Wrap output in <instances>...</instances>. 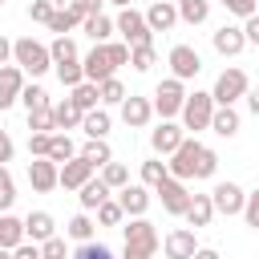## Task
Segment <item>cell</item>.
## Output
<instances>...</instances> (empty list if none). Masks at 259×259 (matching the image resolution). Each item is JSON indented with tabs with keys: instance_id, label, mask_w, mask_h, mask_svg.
<instances>
[{
	"instance_id": "obj_19",
	"label": "cell",
	"mask_w": 259,
	"mask_h": 259,
	"mask_svg": "<svg viewBox=\"0 0 259 259\" xmlns=\"http://www.w3.org/2000/svg\"><path fill=\"white\" fill-rule=\"evenodd\" d=\"M24 235H28V243H49L53 235H57V219L49 214V210H28L24 214Z\"/></svg>"
},
{
	"instance_id": "obj_15",
	"label": "cell",
	"mask_w": 259,
	"mask_h": 259,
	"mask_svg": "<svg viewBox=\"0 0 259 259\" xmlns=\"http://www.w3.org/2000/svg\"><path fill=\"white\" fill-rule=\"evenodd\" d=\"M162 251H166V259H194L198 239H194V231H190V227H174V231L162 239Z\"/></svg>"
},
{
	"instance_id": "obj_37",
	"label": "cell",
	"mask_w": 259,
	"mask_h": 259,
	"mask_svg": "<svg viewBox=\"0 0 259 259\" xmlns=\"http://www.w3.org/2000/svg\"><path fill=\"white\" fill-rule=\"evenodd\" d=\"M20 101H24V109L28 113H36V109H53V101H49V93L32 81V85H24V93H20Z\"/></svg>"
},
{
	"instance_id": "obj_55",
	"label": "cell",
	"mask_w": 259,
	"mask_h": 259,
	"mask_svg": "<svg viewBox=\"0 0 259 259\" xmlns=\"http://www.w3.org/2000/svg\"><path fill=\"white\" fill-rule=\"evenodd\" d=\"M12 259H40V247H36V243H20V247L12 251Z\"/></svg>"
},
{
	"instance_id": "obj_35",
	"label": "cell",
	"mask_w": 259,
	"mask_h": 259,
	"mask_svg": "<svg viewBox=\"0 0 259 259\" xmlns=\"http://www.w3.org/2000/svg\"><path fill=\"white\" fill-rule=\"evenodd\" d=\"M109 125H113V117L105 113V109H93V113H85V121H81V130H85V138H105L109 134Z\"/></svg>"
},
{
	"instance_id": "obj_44",
	"label": "cell",
	"mask_w": 259,
	"mask_h": 259,
	"mask_svg": "<svg viewBox=\"0 0 259 259\" xmlns=\"http://www.w3.org/2000/svg\"><path fill=\"white\" fill-rule=\"evenodd\" d=\"M28 134H57L53 109H36V113H28Z\"/></svg>"
},
{
	"instance_id": "obj_51",
	"label": "cell",
	"mask_w": 259,
	"mask_h": 259,
	"mask_svg": "<svg viewBox=\"0 0 259 259\" xmlns=\"http://www.w3.org/2000/svg\"><path fill=\"white\" fill-rule=\"evenodd\" d=\"M243 219H247V227H251V231H259V190H251V194H247Z\"/></svg>"
},
{
	"instance_id": "obj_3",
	"label": "cell",
	"mask_w": 259,
	"mask_h": 259,
	"mask_svg": "<svg viewBox=\"0 0 259 259\" xmlns=\"http://www.w3.org/2000/svg\"><path fill=\"white\" fill-rule=\"evenodd\" d=\"M12 65H20V69L32 73V77H45V73L53 69V53H49V45H40L36 36H20V40H12Z\"/></svg>"
},
{
	"instance_id": "obj_56",
	"label": "cell",
	"mask_w": 259,
	"mask_h": 259,
	"mask_svg": "<svg viewBox=\"0 0 259 259\" xmlns=\"http://www.w3.org/2000/svg\"><path fill=\"white\" fill-rule=\"evenodd\" d=\"M0 65H12V40L0 32Z\"/></svg>"
},
{
	"instance_id": "obj_27",
	"label": "cell",
	"mask_w": 259,
	"mask_h": 259,
	"mask_svg": "<svg viewBox=\"0 0 259 259\" xmlns=\"http://www.w3.org/2000/svg\"><path fill=\"white\" fill-rule=\"evenodd\" d=\"M53 121H57V130H65V134H69V130H77V125L85 121V113L65 97V101H53Z\"/></svg>"
},
{
	"instance_id": "obj_45",
	"label": "cell",
	"mask_w": 259,
	"mask_h": 259,
	"mask_svg": "<svg viewBox=\"0 0 259 259\" xmlns=\"http://www.w3.org/2000/svg\"><path fill=\"white\" fill-rule=\"evenodd\" d=\"M53 12H57L53 0H32V4H28V20H36V24H49Z\"/></svg>"
},
{
	"instance_id": "obj_34",
	"label": "cell",
	"mask_w": 259,
	"mask_h": 259,
	"mask_svg": "<svg viewBox=\"0 0 259 259\" xmlns=\"http://www.w3.org/2000/svg\"><path fill=\"white\" fill-rule=\"evenodd\" d=\"M57 69V81L65 85V89H77L81 81H85V65H81V57L77 61H61V65H53Z\"/></svg>"
},
{
	"instance_id": "obj_5",
	"label": "cell",
	"mask_w": 259,
	"mask_h": 259,
	"mask_svg": "<svg viewBox=\"0 0 259 259\" xmlns=\"http://www.w3.org/2000/svg\"><path fill=\"white\" fill-rule=\"evenodd\" d=\"M247 89H251L247 73H243L239 65H227V69L214 77V89H210V97H214V105H235L239 97H247Z\"/></svg>"
},
{
	"instance_id": "obj_32",
	"label": "cell",
	"mask_w": 259,
	"mask_h": 259,
	"mask_svg": "<svg viewBox=\"0 0 259 259\" xmlns=\"http://www.w3.org/2000/svg\"><path fill=\"white\" fill-rule=\"evenodd\" d=\"M81 150L73 146V138L69 134H53V142H49V158L57 162V166H65V162H73Z\"/></svg>"
},
{
	"instance_id": "obj_42",
	"label": "cell",
	"mask_w": 259,
	"mask_h": 259,
	"mask_svg": "<svg viewBox=\"0 0 259 259\" xmlns=\"http://www.w3.org/2000/svg\"><path fill=\"white\" fill-rule=\"evenodd\" d=\"M97 89H101V105H121V101L130 97V93H125V85H121L117 77H109V81H101Z\"/></svg>"
},
{
	"instance_id": "obj_25",
	"label": "cell",
	"mask_w": 259,
	"mask_h": 259,
	"mask_svg": "<svg viewBox=\"0 0 259 259\" xmlns=\"http://www.w3.org/2000/svg\"><path fill=\"white\" fill-rule=\"evenodd\" d=\"M182 219H186L194 231H198V227H210V219H214V202H210V194H194Z\"/></svg>"
},
{
	"instance_id": "obj_49",
	"label": "cell",
	"mask_w": 259,
	"mask_h": 259,
	"mask_svg": "<svg viewBox=\"0 0 259 259\" xmlns=\"http://www.w3.org/2000/svg\"><path fill=\"white\" fill-rule=\"evenodd\" d=\"M105 49H109V61H113V69L130 65V45H125V40H109Z\"/></svg>"
},
{
	"instance_id": "obj_28",
	"label": "cell",
	"mask_w": 259,
	"mask_h": 259,
	"mask_svg": "<svg viewBox=\"0 0 259 259\" xmlns=\"http://www.w3.org/2000/svg\"><path fill=\"white\" fill-rule=\"evenodd\" d=\"M210 130H214L219 138H235V134H239V109H235V105H219L214 117H210Z\"/></svg>"
},
{
	"instance_id": "obj_16",
	"label": "cell",
	"mask_w": 259,
	"mask_h": 259,
	"mask_svg": "<svg viewBox=\"0 0 259 259\" xmlns=\"http://www.w3.org/2000/svg\"><path fill=\"white\" fill-rule=\"evenodd\" d=\"M24 69L20 65H0V109H8V105H16L20 101V93H24Z\"/></svg>"
},
{
	"instance_id": "obj_40",
	"label": "cell",
	"mask_w": 259,
	"mask_h": 259,
	"mask_svg": "<svg viewBox=\"0 0 259 259\" xmlns=\"http://www.w3.org/2000/svg\"><path fill=\"white\" fill-rule=\"evenodd\" d=\"M49 53H53V65H61V61H77V45H73V36H53Z\"/></svg>"
},
{
	"instance_id": "obj_21",
	"label": "cell",
	"mask_w": 259,
	"mask_h": 259,
	"mask_svg": "<svg viewBox=\"0 0 259 259\" xmlns=\"http://www.w3.org/2000/svg\"><path fill=\"white\" fill-rule=\"evenodd\" d=\"M93 174H97V166H93V162H85V158L77 154L73 162H65V166H61V186H65V190H81Z\"/></svg>"
},
{
	"instance_id": "obj_29",
	"label": "cell",
	"mask_w": 259,
	"mask_h": 259,
	"mask_svg": "<svg viewBox=\"0 0 259 259\" xmlns=\"http://www.w3.org/2000/svg\"><path fill=\"white\" fill-rule=\"evenodd\" d=\"M174 4H178L182 24H206V16H210V0H174Z\"/></svg>"
},
{
	"instance_id": "obj_62",
	"label": "cell",
	"mask_w": 259,
	"mask_h": 259,
	"mask_svg": "<svg viewBox=\"0 0 259 259\" xmlns=\"http://www.w3.org/2000/svg\"><path fill=\"white\" fill-rule=\"evenodd\" d=\"M0 8H4V0H0Z\"/></svg>"
},
{
	"instance_id": "obj_10",
	"label": "cell",
	"mask_w": 259,
	"mask_h": 259,
	"mask_svg": "<svg viewBox=\"0 0 259 259\" xmlns=\"http://www.w3.org/2000/svg\"><path fill=\"white\" fill-rule=\"evenodd\" d=\"M28 182H32L36 194H49V190L61 186V166H57L53 158H32V162H28Z\"/></svg>"
},
{
	"instance_id": "obj_38",
	"label": "cell",
	"mask_w": 259,
	"mask_h": 259,
	"mask_svg": "<svg viewBox=\"0 0 259 259\" xmlns=\"http://www.w3.org/2000/svg\"><path fill=\"white\" fill-rule=\"evenodd\" d=\"M101 182H105L109 190H125V186H130V170H125L121 162H109V166H101Z\"/></svg>"
},
{
	"instance_id": "obj_54",
	"label": "cell",
	"mask_w": 259,
	"mask_h": 259,
	"mask_svg": "<svg viewBox=\"0 0 259 259\" xmlns=\"http://www.w3.org/2000/svg\"><path fill=\"white\" fill-rule=\"evenodd\" d=\"M243 36H247V45H259V12L251 20H243Z\"/></svg>"
},
{
	"instance_id": "obj_63",
	"label": "cell",
	"mask_w": 259,
	"mask_h": 259,
	"mask_svg": "<svg viewBox=\"0 0 259 259\" xmlns=\"http://www.w3.org/2000/svg\"><path fill=\"white\" fill-rule=\"evenodd\" d=\"M255 4H259V0H255Z\"/></svg>"
},
{
	"instance_id": "obj_4",
	"label": "cell",
	"mask_w": 259,
	"mask_h": 259,
	"mask_svg": "<svg viewBox=\"0 0 259 259\" xmlns=\"http://www.w3.org/2000/svg\"><path fill=\"white\" fill-rule=\"evenodd\" d=\"M186 97H190V93H186V85H182L178 77H162L150 101H154V113H158L162 121H174V117L182 113V105H186Z\"/></svg>"
},
{
	"instance_id": "obj_24",
	"label": "cell",
	"mask_w": 259,
	"mask_h": 259,
	"mask_svg": "<svg viewBox=\"0 0 259 259\" xmlns=\"http://www.w3.org/2000/svg\"><path fill=\"white\" fill-rule=\"evenodd\" d=\"M81 28H85V36H89L93 45H109V36L117 32L113 16H105V12H97V16H85V20H81Z\"/></svg>"
},
{
	"instance_id": "obj_48",
	"label": "cell",
	"mask_w": 259,
	"mask_h": 259,
	"mask_svg": "<svg viewBox=\"0 0 259 259\" xmlns=\"http://www.w3.org/2000/svg\"><path fill=\"white\" fill-rule=\"evenodd\" d=\"M40 259H69V247L61 235H53L49 243H40Z\"/></svg>"
},
{
	"instance_id": "obj_57",
	"label": "cell",
	"mask_w": 259,
	"mask_h": 259,
	"mask_svg": "<svg viewBox=\"0 0 259 259\" xmlns=\"http://www.w3.org/2000/svg\"><path fill=\"white\" fill-rule=\"evenodd\" d=\"M247 109L259 117V85H255V89H247Z\"/></svg>"
},
{
	"instance_id": "obj_7",
	"label": "cell",
	"mask_w": 259,
	"mask_h": 259,
	"mask_svg": "<svg viewBox=\"0 0 259 259\" xmlns=\"http://www.w3.org/2000/svg\"><path fill=\"white\" fill-rule=\"evenodd\" d=\"M113 24H117V32L125 36L130 49H138V45H154V32H150V24H146V12H138V8H121Z\"/></svg>"
},
{
	"instance_id": "obj_61",
	"label": "cell",
	"mask_w": 259,
	"mask_h": 259,
	"mask_svg": "<svg viewBox=\"0 0 259 259\" xmlns=\"http://www.w3.org/2000/svg\"><path fill=\"white\" fill-rule=\"evenodd\" d=\"M150 4H158V0H150Z\"/></svg>"
},
{
	"instance_id": "obj_20",
	"label": "cell",
	"mask_w": 259,
	"mask_h": 259,
	"mask_svg": "<svg viewBox=\"0 0 259 259\" xmlns=\"http://www.w3.org/2000/svg\"><path fill=\"white\" fill-rule=\"evenodd\" d=\"M146 24H150V32H170V28L178 24V4H174V0L150 4V8H146Z\"/></svg>"
},
{
	"instance_id": "obj_43",
	"label": "cell",
	"mask_w": 259,
	"mask_h": 259,
	"mask_svg": "<svg viewBox=\"0 0 259 259\" xmlns=\"http://www.w3.org/2000/svg\"><path fill=\"white\" fill-rule=\"evenodd\" d=\"M12 202H16V182H12V170L0 166V214L12 210Z\"/></svg>"
},
{
	"instance_id": "obj_13",
	"label": "cell",
	"mask_w": 259,
	"mask_h": 259,
	"mask_svg": "<svg viewBox=\"0 0 259 259\" xmlns=\"http://www.w3.org/2000/svg\"><path fill=\"white\" fill-rule=\"evenodd\" d=\"M117 202H121L125 219H146V210H150L154 194H150V186H142V182H130L125 190H117Z\"/></svg>"
},
{
	"instance_id": "obj_12",
	"label": "cell",
	"mask_w": 259,
	"mask_h": 259,
	"mask_svg": "<svg viewBox=\"0 0 259 259\" xmlns=\"http://www.w3.org/2000/svg\"><path fill=\"white\" fill-rule=\"evenodd\" d=\"M182 142H186V130H182L178 121H162L158 130H150V146H154L158 158H170Z\"/></svg>"
},
{
	"instance_id": "obj_9",
	"label": "cell",
	"mask_w": 259,
	"mask_h": 259,
	"mask_svg": "<svg viewBox=\"0 0 259 259\" xmlns=\"http://www.w3.org/2000/svg\"><path fill=\"white\" fill-rule=\"evenodd\" d=\"M210 202H214V214H243V206H247V190L239 186V182H214V190H210Z\"/></svg>"
},
{
	"instance_id": "obj_22",
	"label": "cell",
	"mask_w": 259,
	"mask_h": 259,
	"mask_svg": "<svg viewBox=\"0 0 259 259\" xmlns=\"http://www.w3.org/2000/svg\"><path fill=\"white\" fill-rule=\"evenodd\" d=\"M20 243H28L24 219H16L12 210H4V214H0V247H4V251H16Z\"/></svg>"
},
{
	"instance_id": "obj_33",
	"label": "cell",
	"mask_w": 259,
	"mask_h": 259,
	"mask_svg": "<svg viewBox=\"0 0 259 259\" xmlns=\"http://www.w3.org/2000/svg\"><path fill=\"white\" fill-rule=\"evenodd\" d=\"M81 158H85V162H93V166L101 170V166H109V162H113V150H109V142H105V138H97V142L89 138V142L81 146Z\"/></svg>"
},
{
	"instance_id": "obj_53",
	"label": "cell",
	"mask_w": 259,
	"mask_h": 259,
	"mask_svg": "<svg viewBox=\"0 0 259 259\" xmlns=\"http://www.w3.org/2000/svg\"><path fill=\"white\" fill-rule=\"evenodd\" d=\"M12 154H16V142L8 138V130H0V166H8Z\"/></svg>"
},
{
	"instance_id": "obj_8",
	"label": "cell",
	"mask_w": 259,
	"mask_h": 259,
	"mask_svg": "<svg viewBox=\"0 0 259 259\" xmlns=\"http://www.w3.org/2000/svg\"><path fill=\"white\" fill-rule=\"evenodd\" d=\"M166 65H170V77H178L182 85L202 73V57H198V49H190V45H174L170 57H166Z\"/></svg>"
},
{
	"instance_id": "obj_26",
	"label": "cell",
	"mask_w": 259,
	"mask_h": 259,
	"mask_svg": "<svg viewBox=\"0 0 259 259\" xmlns=\"http://www.w3.org/2000/svg\"><path fill=\"white\" fill-rule=\"evenodd\" d=\"M69 101H73L81 113H93V109H101V89H97L93 81H81L77 89H69Z\"/></svg>"
},
{
	"instance_id": "obj_18",
	"label": "cell",
	"mask_w": 259,
	"mask_h": 259,
	"mask_svg": "<svg viewBox=\"0 0 259 259\" xmlns=\"http://www.w3.org/2000/svg\"><path fill=\"white\" fill-rule=\"evenodd\" d=\"M150 117H154V101H150V97H138V93H130V97L121 101V121H125L130 130H142V125H150Z\"/></svg>"
},
{
	"instance_id": "obj_2",
	"label": "cell",
	"mask_w": 259,
	"mask_h": 259,
	"mask_svg": "<svg viewBox=\"0 0 259 259\" xmlns=\"http://www.w3.org/2000/svg\"><path fill=\"white\" fill-rule=\"evenodd\" d=\"M121 235H125V247H121V259H154V251H158V227L150 223V219H130L125 227H121Z\"/></svg>"
},
{
	"instance_id": "obj_1",
	"label": "cell",
	"mask_w": 259,
	"mask_h": 259,
	"mask_svg": "<svg viewBox=\"0 0 259 259\" xmlns=\"http://www.w3.org/2000/svg\"><path fill=\"white\" fill-rule=\"evenodd\" d=\"M166 170H170V178H178V182H190V178H214V170H219V154H214L210 146H202L198 138H186V142L170 154Z\"/></svg>"
},
{
	"instance_id": "obj_58",
	"label": "cell",
	"mask_w": 259,
	"mask_h": 259,
	"mask_svg": "<svg viewBox=\"0 0 259 259\" xmlns=\"http://www.w3.org/2000/svg\"><path fill=\"white\" fill-rule=\"evenodd\" d=\"M194 259H223V255H219L214 247H198V251H194Z\"/></svg>"
},
{
	"instance_id": "obj_59",
	"label": "cell",
	"mask_w": 259,
	"mask_h": 259,
	"mask_svg": "<svg viewBox=\"0 0 259 259\" xmlns=\"http://www.w3.org/2000/svg\"><path fill=\"white\" fill-rule=\"evenodd\" d=\"M105 4H117V8H134L130 0H105Z\"/></svg>"
},
{
	"instance_id": "obj_30",
	"label": "cell",
	"mask_w": 259,
	"mask_h": 259,
	"mask_svg": "<svg viewBox=\"0 0 259 259\" xmlns=\"http://www.w3.org/2000/svg\"><path fill=\"white\" fill-rule=\"evenodd\" d=\"M81 20H85L81 12H73L69 4H61V8L53 12V20H49V32H57V36H69V32H73V28L81 24Z\"/></svg>"
},
{
	"instance_id": "obj_23",
	"label": "cell",
	"mask_w": 259,
	"mask_h": 259,
	"mask_svg": "<svg viewBox=\"0 0 259 259\" xmlns=\"http://www.w3.org/2000/svg\"><path fill=\"white\" fill-rule=\"evenodd\" d=\"M109 194H113V190H109V186L101 182V174H97V178H89V182L77 190V202H81V210L89 214V210H97L101 202H109Z\"/></svg>"
},
{
	"instance_id": "obj_6",
	"label": "cell",
	"mask_w": 259,
	"mask_h": 259,
	"mask_svg": "<svg viewBox=\"0 0 259 259\" xmlns=\"http://www.w3.org/2000/svg\"><path fill=\"white\" fill-rule=\"evenodd\" d=\"M214 109H219V105H214V97H210V93H202V89H194V93L186 97L182 113H178V117H182V130H194V134H198V130H210Z\"/></svg>"
},
{
	"instance_id": "obj_14",
	"label": "cell",
	"mask_w": 259,
	"mask_h": 259,
	"mask_svg": "<svg viewBox=\"0 0 259 259\" xmlns=\"http://www.w3.org/2000/svg\"><path fill=\"white\" fill-rule=\"evenodd\" d=\"M158 198H162V210L166 214H186V206H190V190H186V182H178V178H166L158 190H154Z\"/></svg>"
},
{
	"instance_id": "obj_47",
	"label": "cell",
	"mask_w": 259,
	"mask_h": 259,
	"mask_svg": "<svg viewBox=\"0 0 259 259\" xmlns=\"http://www.w3.org/2000/svg\"><path fill=\"white\" fill-rule=\"evenodd\" d=\"M73 259H113V251H109V247H101V243H77Z\"/></svg>"
},
{
	"instance_id": "obj_60",
	"label": "cell",
	"mask_w": 259,
	"mask_h": 259,
	"mask_svg": "<svg viewBox=\"0 0 259 259\" xmlns=\"http://www.w3.org/2000/svg\"><path fill=\"white\" fill-rule=\"evenodd\" d=\"M0 259H12V251H4V247H0Z\"/></svg>"
},
{
	"instance_id": "obj_46",
	"label": "cell",
	"mask_w": 259,
	"mask_h": 259,
	"mask_svg": "<svg viewBox=\"0 0 259 259\" xmlns=\"http://www.w3.org/2000/svg\"><path fill=\"white\" fill-rule=\"evenodd\" d=\"M223 8H227L231 16H239V20H251V16L259 12V4H255V0H223Z\"/></svg>"
},
{
	"instance_id": "obj_52",
	"label": "cell",
	"mask_w": 259,
	"mask_h": 259,
	"mask_svg": "<svg viewBox=\"0 0 259 259\" xmlns=\"http://www.w3.org/2000/svg\"><path fill=\"white\" fill-rule=\"evenodd\" d=\"M101 4H105V0H69V8H73V12H81V16H97V12H101Z\"/></svg>"
},
{
	"instance_id": "obj_41",
	"label": "cell",
	"mask_w": 259,
	"mask_h": 259,
	"mask_svg": "<svg viewBox=\"0 0 259 259\" xmlns=\"http://www.w3.org/2000/svg\"><path fill=\"white\" fill-rule=\"evenodd\" d=\"M154 61H158L154 45H138V49H130V65H134L138 73H150V69H154Z\"/></svg>"
},
{
	"instance_id": "obj_11",
	"label": "cell",
	"mask_w": 259,
	"mask_h": 259,
	"mask_svg": "<svg viewBox=\"0 0 259 259\" xmlns=\"http://www.w3.org/2000/svg\"><path fill=\"white\" fill-rule=\"evenodd\" d=\"M81 65H85V81H93V85H101V81H109L117 69H113V61H109V49L105 45H93L85 57H81Z\"/></svg>"
},
{
	"instance_id": "obj_39",
	"label": "cell",
	"mask_w": 259,
	"mask_h": 259,
	"mask_svg": "<svg viewBox=\"0 0 259 259\" xmlns=\"http://www.w3.org/2000/svg\"><path fill=\"white\" fill-rule=\"evenodd\" d=\"M121 219H125V210H121L117 198H109V202L97 206V227H121Z\"/></svg>"
},
{
	"instance_id": "obj_36",
	"label": "cell",
	"mask_w": 259,
	"mask_h": 259,
	"mask_svg": "<svg viewBox=\"0 0 259 259\" xmlns=\"http://www.w3.org/2000/svg\"><path fill=\"white\" fill-rule=\"evenodd\" d=\"M166 178H170V170H166V162H162V158H146V162H142V186L158 190Z\"/></svg>"
},
{
	"instance_id": "obj_17",
	"label": "cell",
	"mask_w": 259,
	"mask_h": 259,
	"mask_svg": "<svg viewBox=\"0 0 259 259\" xmlns=\"http://www.w3.org/2000/svg\"><path fill=\"white\" fill-rule=\"evenodd\" d=\"M210 45H214V53H219V57H239V53L247 49V36H243V28H239V24H223V28H214V32H210Z\"/></svg>"
},
{
	"instance_id": "obj_50",
	"label": "cell",
	"mask_w": 259,
	"mask_h": 259,
	"mask_svg": "<svg viewBox=\"0 0 259 259\" xmlns=\"http://www.w3.org/2000/svg\"><path fill=\"white\" fill-rule=\"evenodd\" d=\"M49 142H53V134H28V154L32 158H49Z\"/></svg>"
},
{
	"instance_id": "obj_31",
	"label": "cell",
	"mask_w": 259,
	"mask_h": 259,
	"mask_svg": "<svg viewBox=\"0 0 259 259\" xmlns=\"http://www.w3.org/2000/svg\"><path fill=\"white\" fill-rule=\"evenodd\" d=\"M93 231H97V223L81 210V214H73L69 223H65V235L73 239V243H93Z\"/></svg>"
}]
</instances>
